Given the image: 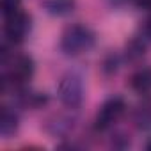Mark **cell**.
<instances>
[{
    "mask_svg": "<svg viewBox=\"0 0 151 151\" xmlns=\"http://www.w3.org/2000/svg\"><path fill=\"white\" fill-rule=\"evenodd\" d=\"M16 128H18V116L9 107H4L2 114H0V133L4 137H9L16 132Z\"/></svg>",
    "mask_w": 151,
    "mask_h": 151,
    "instance_id": "7",
    "label": "cell"
},
{
    "mask_svg": "<svg viewBox=\"0 0 151 151\" xmlns=\"http://www.w3.org/2000/svg\"><path fill=\"white\" fill-rule=\"evenodd\" d=\"M132 87L137 93H149L151 91V69H140L132 77Z\"/></svg>",
    "mask_w": 151,
    "mask_h": 151,
    "instance_id": "8",
    "label": "cell"
},
{
    "mask_svg": "<svg viewBox=\"0 0 151 151\" xmlns=\"http://www.w3.org/2000/svg\"><path fill=\"white\" fill-rule=\"evenodd\" d=\"M59 100L68 107V109H77L80 107L84 100V82L78 73H66L59 82L57 87Z\"/></svg>",
    "mask_w": 151,
    "mask_h": 151,
    "instance_id": "2",
    "label": "cell"
},
{
    "mask_svg": "<svg viewBox=\"0 0 151 151\" xmlns=\"http://www.w3.org/2000/svg\"><path fill=\"white\" fill-rule=\"evenodd\" d=\"M30 32V16L23 11H16L6 16V36L13 43H22Z\"/></svg>",
    "mask_w": 151,
    "mask_h": 151,
    "instance_id": "5",
    "label": "cell"
},
{
    "mask_svg": "<svg viewBox=\"0 0 151 151\" xmlns=\"http://www.w3.org/2000/svg\"><path fill=\"white\" fill-rule=\"evenodd\" d=\"M20 2L22 0H2V13L6 16H9V14L20 11Z\"/></svg>",
    "mask_w": 151,
    "mask_h": 151,
    "instance_id": "10",
    "label": "cell"
},
{
    "mask_svg": "<svg viewBox=\"0 0 151 151\" xmlns=\"http://www.w3.org/2000/svg\"><path fill=\"white\" fill-rule=\"evenodd\" d=\"M137 124L142 128H149L151 126V107H142L137 112Z\"/></svg>",
    "mask_w": 151,
    "mask_h": 151,
    "instance_id": "9",
    "label": "cell"
},
{
    "mask_svg": "<svg viewBox=\"0 0 151 151\" xmlns=\"http://www.w3.org/2000/svg\"><path fill=\"white\" fill-rule=\"evenodd\" d=\"M139 7H151V0H135Z\"/></svg>",
    "mask_w": 151,
    "mask_h": 151,
    "instance_id": "11",
    "label": "cell"
},
{
    "mask_svg": "<svg viewBox=\"0 0 151 151\" xmlns=\"http://www.w3.org/2000/svg\"><path fill=\"white\" fill-rule=\"evenodd\" d=\"M43 7L52 16H66L75 9V0H43Z\"/></svg>",
    "mask_w": 151,
    "mask_h": 151,
    "instance_id": "6",
    "label": "cell"
},
{
    "mask_svg": "<svg viewBox=\"0 0 151 151\" xmlns=\"http://www.w3.org/2000/svg\"><path fill=\"white\" fill-rule=\"evenodd\" d=\"M123 112H124V101H123V98H119V96L109 98L101 105V109L98 110V114H96V121H94L96 128L98 130H107L109 126H112L121 117Z\"/></svg>",
    "mask_w": 151,
    "mask_h": 151,
    "instance_id": "4",
    "label": "cell"
},
{
    "mask_svg": "<svg viewBox=\"0 0 151 151\" xmlns=\"http://www.w3.org/2000/svg\"><path fill=\"white\" fill-rule=\"evenodd\" d=\"M34 75V60L29 55H16L6 73L7 82H11L13 86H23L25 82L30 80V77Z\"/></svg>",
    "mask_w": 151,
    "mask_h": 151,
    "instance_id": "3",
    "label": "cell"
},
{
    "mask_svg": "<svg viewBox=\"0 0 151 151\" xmlns=\"http://www.w3.org/2000/svg\"><path fill=\"white\" fill-rule=\"evenodd\" d=\"M94 45V32L84 25H71L60 37V48L66 55H80Z\"/></svg>",
    "mask_w": 151,
    "mask_h": 151,
    "instance_id": "1",
    "label": "cell"
}]
</instances>
